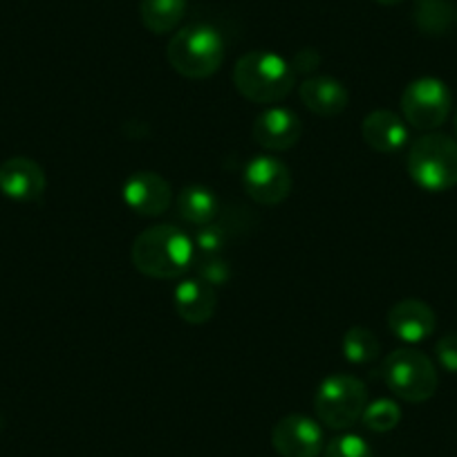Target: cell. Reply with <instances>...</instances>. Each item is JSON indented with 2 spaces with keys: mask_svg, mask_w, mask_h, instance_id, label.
<instances>
[{
  "mask_svg": "<svg viewBox=\"0 0 457 457\" xmlns=\"http://www.w3.org/2000/svg\"><path fill=\"white\" fill-rule=\"evenodd\" d=\"M234 86L252 104L271 105L294 90L296 72L285 56L270 50H253L236 61Z\"/></svg>",
  "mask_w": 457,
  "mask_h": 457,
  "instance_id": "7a4b0ae2",
  "label": "cell"
},
{
  "mask_svg": "<svg viewBox=\"0 0 457 457\" xmlns=\"http://www.w3.org/2000/svg\"><path fill=\"white\" fill-rule=\"evenodd\" d=\"M368 406V390L353 375H329L314 393V412L320 424L334 430H345L361 420Z\"/></svg>",
  "mask_w": 457,
  "mask_h": 457,
  "instance_id": "8992f818",
  "label": "cell"
},
{
  "mask_svg": "<svg viewBox=\"0 0 457 457\" xmlns=\"http://www.w3.org/2000/svg\"><path fill=\"white\" fill-rule=\"evenodd\" d=\"M271 444L280 457H319L323 453V428L307 415H285L271 430Z\"/></svg>",
  "mask_w": 457,
  "mask_h": 457,
  "instance_id": "9c48e42d",
  "label": "cell"
},
{
  "mask_svg": "<svg viewBox=\"0 0 457 457\" xmlns=\"http://www.w3.org/2000/svg\"><path fill=\"white\" fill-rule=\"evenodd\" d=\"M289 63H292L294 72H296V74L298 72H301V74H310L312 70L319 68L320 54L316 50H301L296 54V59L289 61Z\"/></svg>",
  "mask_w": 457,
  "mask_h": 457,
  "instance_id": "484cf974",
  "label": "cell"
},
{
  "mask_svg": "<svg viewBox=\"0 0 457 457\" xmlns=\"http://www.w3.org/2000/svg\"><path fill=\"white\" fill-rule=\"evenodd\" d=\"M0 426H3V417H0Z\"/></svg>",
  "mask_w": 457,
  "mask_h": 457,
  "instance_id": "f1b7e54d",
  "label": "cell"
},
{
  "mask_svg": "<svg viewBox=\"0 0 457 457\" xmlns=\"http://www.w3.org/2000/svg\"><path fill=\"white\" fill-rule=\"evenodd\" d=\"M193 243H195V252H200L202 256H220L227 243V231L218 222L204 224V227H197Z\"/></svg>",
  "mask_w": 457,
  "mask_h": 457,
  "instance_id": "603a6c76",
  "label": "cell"
},
{
  "mask_svg": "<svg viewBox=\"0 0 457 457\" xmlns=\"http://www.w3.org/2000/svg\"><path fill=\"white\" fill-rule=\"evenodd\" d=\"M175 211L179 218L195 227H204V224L215 222L220 213V200L209 187L202 184H188L175 197Z\"/></svg>",
  "mask_w": 457,
  "mask_h": 457,
  "instance_id": "e0dca14e",
  "label": "cell"
},
{
  "mask_svg": "<svg viewBox=\"0 0 457 457\" xmlns=\"http://www.w3.org/2000/svg\"><path fill=\"white\" fill-rule=\"evenodd\" d=\"M363 426L372 433H390L393 428H397L399 421H402V408L393 399L379 397L375 402H370L366 406L361 415Z\"/></svg>",
  "mask_w": 457,
  "mask_h": 457,
  "instance_id": "44dd1931",
  "label": "cell"
},
{
  "mask_svg": "<svg viewBox=\"0 0 457 457\" xmlns=\"http://www.w3.org/2000/svg\"><path fill=\"white\" fill-rule=\"evenodd\" d=\"M130 261L139 274L157 280L182 278L195 265V243L173 224L144 228L130 249Z\"/></svg>",
  "mask_w": 457,
  "mask_h": 457,
  "instance_id": "6da1fadb",
  "label": "cell"
},
{
  "mask_svg": "<svg viewBox=\"0 0 457 457\" xmlns=\"http://www.w3.org/2000/svg\"><path fill=\"white\" fill-rule=\"evenodd\" d=\"M252 135L258 146L271 153H283L296 146L303 137V124L298 114L289 108L271 105L256 117Z\"/></svg>",
  "mask_w": 457,
  "mask_h": 457,
  "instance_id": "8fae6325",
  "label": "cell"
},
{
  "mask_svg": "<svg viewBox=\"0 0 457 457\" xmlns=\"http://www.w3.org/2000/svg\"><path fill=\"white\" fill-rule=\"evenodd\" d=\"M121 200L133 213L157 218L173 204V188L155 170H137L121 187Z\"/></svg>",
  "mask_w": 457,
  "mask_h": 457,
  "instance_id": "30bf717a",
  "label": "cell"
},
{
  "mask_svg": "<svg viewBox=\"0 0 457 457\" xmlns=\"http://www.w3.org/2000/svg\"><path fill=\"white\" fill-rule=\"evenodd\" d=\"M455 23H457V10H455Z\"/></svg>",
  "mask_w": 457,
  "mask_h": 457,
  "instance_id": "f546056e",
  "label": "cell"
},
{
  "mask_svg": "<svg viewBox=\"0 0 457 457\" xmlns=\"http://www.w3.org/2000/svg\"><path fill=\"white\" fill-rule=\"evenodd\" d=\"M292 170L274 155H256L243 170V188L256 204L276 206L292 193Z\"/></svg>",
  "mask_w": 457,
  "mask_h": 457,
  "instance_id": "ba28073f",
  "label": "cell"
},
{
  "mask_svg": "<svg viewBox=\"0 0 457 457\" xmlns=\"http://www.w3.org/2000/svg\"><path fill=\"white\" fill-rule=\"evenodd\" d=\"M361 137L372 151L381 155L399 153L411 139L403 117L393 110H372L361 121Z\"/></svg>",
  "mask_w": 457,
  "mask_h": 457,
  "instance_id": "5bb4252c",
  "label": "cell"
},
{
  "mask_svg": "<svg viewBox=\"0 0 457 457\" xmlns=\"http://www.w3.org/2000/svg\"><path fill=\"white\" fill-rule=\"evenodd\" d=\"M381 377L395 397L408 403L428 402L439 386L435 363L424 353L412 348L390 353L381 363Z\"/></svg>",
  "mask_w": 457,
  "mask_h": 457,
  "instance_id": "5b68a950",
  "label": "cell"
},
{
  "mask_svg": "<svg viewBox=\"0 0 457 457\" xmlns=\"http://www.w3.org/2000/svg\"><path fill=\"white\" fill-rule=\"evenodd\" d=\"M46 187V170L32 157H10L0 164V193L10 200L38 202Z\"/></svg>",
  "mask_w": 457,
  "mask_h": 457,
  "instance_id": "7c38bea8",
  "label": "cell"
},
{
  "mask_svg": "<svg viewBox=\"0 0 457 457\" xmlns=\"http://www.w3.org/2000/svg\"><path fill=\"white\" fill-rule=\"evenodd\" d=\"M195 270L197 278L209 283L211 287H222L231 278V265H228L227 258H222V253L220 256H202L200 261H195Z\"/></svg>",
  "mask_w": 457,
  "mask_h": 457,
  "instance_id": "cb8c5ba5",
  "label": "cell"
},
{
  "mask_svg": "<svg viewBox=\"0 0 457 457\" xmlns=\"http://www.w3.org/2000/svg\"><path fill=\"white\" fill-rule=\"evenodd\" d=\"M341 350L345 361L353 363V366H370L379 359L381 343L375 332L361 328V325H354V328L343 334Z\"/></svg>",
  "mask_w": 457,
  "mask_h": 457,
  "instance_id": "ffe728a7",
  "label": "cell"
},
{
  "mask_svg": "<svg viewBox=\"0 0 457 457\" xmlns=\"http://www.w3.org/2000/svg\"><path fill=\"white\" fill-rule=\"evenodd\" d=\"M375 3H379V5L384 7H393V5H399V3H403V0H375Z\"/></svg>",
  "mask_w": 457,
  "mask_h": 457,
  "instance_id": "4316f807",
  "label": "cell"
},
{
  "mask_svg": "<svg viewBox=\"0 0 457 457\" xmlns=\"http://www.w3.org/2000/svg\"><path fill=\"white\" fill-rule=\"evenodd\" d=\"M412 19L420 32L442 37L455 23V7L451 5V0H415Z\"/></svg>",
  "mask_w": 457,
  "mask_h": 457,
  "instance_id": "d6986e66",
  "label": "cell"
},
{
  "mask_svg": "<svg viewBox=\"0 0 457 457\" xmlns=\"http://www.w3.org/2000/svg\"><path fill=\"white\" fill-rule=\"evenodd\" d=\"M406 169L424 191H448L457 184V142L444 133H426L411 144Z\"/></svg>",
  "mask_w": 457,
  "mask_h": 457,
  "instance_id": "277c9868",
  "label": "cell"
},
{
  "mask_svg": "<svg viewBox=\"0 0 457 457\" xmlns=\"http://www.w3.org/2000/svg\"><path fill=\"white\" fill-rule=\"evenodd\" d=\"M437 328V316L428 303L420 298H403L395 303L388 312V329L406 345H417L433 337Z\"/></svg>",
  "mask_w": 457,
  "mask_h": 457,
  "instance_id": "4fadbf2b",
  "label": "cell"
},
{
  "mask_svg": "<svg viewBox=\"0 0 457 457\" xmlns=\"http://www.w3.org/2000/svg\"><path fill=\"white\" fill-rule=\"evenodd\" d=\"M175 314L188 325H204L215 316L218 294L202 278H182L173 289Z\"/></svg>",
  "mask_w": 457,
  "mask_h": 457,
  "instance_id": "9a60e30c",
  "label": "cell"
},
{
  "mask_svg": "<svg viewBox=\"0 0 457 457\" xmlns=\"http://www.w3.org/2000/svg\"><path fill=\"white\" fill-rule=\"evenodd\" d=\"M453 124H455V135H457V110H455V120H453Z\"/></svg>",
  "mask_w": 457,
  "mask_h": 457,
  "instance_id": "83f0119b",
  "label": "cell"
},
{
  "mask_svg": "<svg viewBox=\"0 0 457 457\" xmlns=\"http://www.w3.org/2000/svg\"><path fill=\"white\" fill-rule=\"evenodd\" d=\"M188 0H139V19L153 34H169L187 16Z\"/></svg>",
  "mask_w": 457,
  "mask_h": 457,
  "instance_id": "ac0fdd59",
  "label": "cell"
},
{
  "mask_svg": "<svg viewBox=\"0 0 457 457\" xmlns=\"http://www.w3.org/2000/svg\"><path fill=\"white\" fill-rule=\"evenodd\" d=\"M323 457H375L370 444L361 437V435L345 433L334 437L332 442L325 446Z\"/></svg>",
  "mask_w": 457,
  "mask_h": 457,
  "instance_id": "7402d4cb",
  "label": "cell"
},
{
  "mask_svg": "<svg viewBox=\"0 0 457 457\" xmlns=\"http://www.w3.org/2000/svg\"><path fill=\"white\" fill-rule=\"evenodd\" d=\"M298 95H301L303 105H305L312 114L323 117V120L338 117L350 104L348 87L343 86L338 79L325 77V74L307 77L305 81L301 83V87H298Z\"/></svg>",
  "mask_w": 457,
  "mask_h": 457,
  "instance_id": "2e32d148",
  "label": "cell"
},
{
  "mask_svg": "<svg viewBox=\"0 0 457 457\" xmlns=\"http://www.w3.org/2000/svg\"><path fill=\"white\" fill-rule=\"evenodd\" d=\"M227 56L224 37L206 23H193L178 29L166 47L169 65L184 79H209L222 68Z\"/></svg>",
  "mask_w": 457,
  "mask_h": 457,
  "instance_id": "3957f363",
  "label": "cell"
},
{
  "mask_svg": "<svg viewBox=\"0 0 457 457\" xmlns=\"http://www.w3.org/2000/svg\"><path fill=\"white\" fill-rule=\"evenodd\" d=\"M399 105H402V117L408 126L430 133L448 120L453 96L442 79L420 77L403 87Z\"/></svg>",
  "mask_w": 457,
  "mask_h": 457,
  "instance_id": "52a82bcc",
  "label": "cell"
},
{
  "mask_svg": "<svg viewBox=\"0 0 457 457\" xmlns=\"http://www.w3.org/2000/svg\"><path fill=\"white\" fill-rule=\"evenodd\" d=\"M435 354H437L439 366L451 375H457V332L446 334L435 345Z\"/></svg>",
  "mask_w": 457,
  "mask_h": 457,
  "instance_id": "d4e9b609",
  "label": "cell"
}]
</instances>
